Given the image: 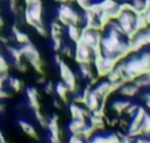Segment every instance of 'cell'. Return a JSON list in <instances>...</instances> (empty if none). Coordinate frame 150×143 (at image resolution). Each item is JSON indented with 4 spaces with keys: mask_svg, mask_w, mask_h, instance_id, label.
<instances>
[{
    "mask_svg": "<svg viewBox=\"0 0 150 143\" xmlns=\"http://www.w3.org/2000/svg\"><path fill=\"white\" fill-rule=\"evenodd\" d=\"M34 116H36V118H37V122L41 125V128L46 129L47 128V120L45 118V116L42 114L40 110H34Z\"/></svg>",
    "mask_w": 150,
    "mask_h": 143,
    "instance_id": "cell-15",
    "label": "cell"
},
{
    "mask_svg": "<svg viewBox=\"0 0 150 143\" xmlns=\"http://www.w3.org/2000/svg\"><path fill=\"white\" fill-rule=\"evenodd\" d=\"M149 143H150V138H149Z\"/></svg>",
    "mask_w": 150,
    "mask_h": 143,
    "instance_id": "cell-29",
    "label": "cell"
},
{
    "mask_svg": "<svg viewBox=\"0 0 150 143\" xmlns=\"http://www.w3.org/2000/svg\"><path fill=\"white\" fill-rule=\"evenodd\" d=\"M18 126H20L21 130H23L26 135H29L30 138L36 139V141L38 139V134H37V131H36V129H34L33 125H30V123L26 122V121H18Z\"/></svg>",
    "mask_w": 150,
    "mask_h": 143,
    "instance_id": "cell-7",
    "label": "cell"
},
{
    "mask_svg": "<svg viewBox=\"0 0 150 143\" xmlns=\"http://www.w3.org/2000/svg\"><path fill=\"white\" fill-rule=\"evenodd\" d=\"M3 110H4V104H1V102H0V113H1Z\"/></svg>",
    "mask_w": 150,
    "mask_h": 143,
    "instance_id": "cell-27",
    "label": "cell"
},
{
    "mask_svg": "<svg viewBox=\"0 0 150 143\" xmlns=\"http://www.w3.org/2000/svg\"><path fill=\"white\" fill-rule=\"evenodd\" d=\"M88 123H90L96 131L104 130V129H105V120H104V118H100V117H95V116H92V114H91V117L88 118Z\"/></svg>",
    "mask_w": 150,
    "mask_h": 143,
    "instance_id": "cell-10",
    "label": "cell"
},
{
    "mask_svg": "<svg viewBox=\"0 0 150 143\" xmlns=\"http://www.w3.org/2000/svg\"><path fill=\"white\" fill-rule=\"evenodd\" d=\"M107 143H120V137L117 133H109L107 135Z\"/></svg>",
    "mask_w": 150,
    "mask_h": 143,
    "instance_id": "cell-20",
    "label": "cell"
},
{
    "mask_svg": "<svg viewBox=\"0 0 150 143\" xmlns=\"http://www.w3.org/2000/svg\"><path fill=\"white\" fill-rule=\"evenodd\" d=\"M100 97L98 96V95L95 93V92L91 89L90 93H88V97H87V101H86V104L83 105V107H86L88 110H90L91 113L93 112V110H96L99 107H100Z\"/></svg>",
    "mask_w": 150,
    "mask_h": 143,
    "instance_id": "cell-5",
    "label": "cell"
},
{
    "mask_svg": "<svg viewBox=\"0 0 150 143\" xmlns=\"http://www.w3.org/2000/svg\"><path fill=\"white\" fill-rule=\"evenodd\" d=\"M44 92L46 95H52L53 92H54V83L53 81H46V83L44 84Z\"/></svg>",
    "mask_w": 150,
    "mask_h": 143,
    "instance_id": "cell-19",
    "label": "cell"
},
{
    "mask_svg": "<svg viewBox=\"0 0 150 143\" xmlns=\"http://www.w3.org/2000/svg\"><path fill=\"white\" fill-rule=\"evenodd\" d=\"M87 121L84 120H73L70 123H69V131L71 134H75V135H80L82 130L87 126Z\"/></svg>",
    "mask_w": 150,
    "mask_h": 143,
    "instance_id": "cell-6",
    "label": "cell"
},
{
    "mask_svg": "<svg viewBox=\"0 0 150 143\" xmlns=\"http://www.w3.org/2000/svg\"><path fill=\"white\" fill-rule=\"evenodd\" d=\"M5 86H8V88L12 89L13 92H20L21 88H23V81L18 78H15V76H8Z\"/></svg>",
    "mask_w": 150,
    "mask_h": 143,
    "instance_id": "cell-9",
    "label": "cell"
},
{
    "mask_svg": "<svg viewBox=\"0 0 150 143\" xmlns=\"http://www.w3.org/2000/svg\"><path fill=\"white\" fill-rule=\"evenodd\" d=\"M67 34H69V38H70L71 41L75 43V42L79 41V38H80L82 28L78 26V25H69L67 26Z\"/></svg>",
    "mask_w": 150,
    "mask_h": 143,
    "instance_id": "cell-11",
    "label": "cell"
},
{
    "mask_svg": "<svg viewBox=\"0 0 150 143\" xmlns=\"http://www.w3.org/2000/svg\"><path fill=\"white\" fill-rule=\"evenodd\" d=\"M141 129H142V137L150 138V114H149V113H146Z\"/></svg>",
    "mask_w": 150,
    "mask_h": 143,
    "instance_id": "cell-13",
    "label": "cell"
},
{
    "mask_svg": "<svg viewBox=\"0 0 150 143\" xmlns=\"http://www.w3.org/2000/svg\"><path fill=\"white\" fill-rule=\"evenodd\" d=\"M138 91H140V88H138L134 83H125V84H122L121 88L117 92L120 93V96L130 99V97H134L138 93Z\"/></svg>",
    "mask_w": 150,
    "mask_h": 143,
    "instance_id": "cell-3",
    "label": "cell"
},
{
    "mask_svg": "<svg viewBox=\"0 0 150 143\" xmlns=\"http://www.w3.org/2000/svg\"><path fill=\"white\" fill-rule=\"evenodd\" d=\"M142 99H144V101H145V100H150V91L145 92V93L142 95Z\"/></svg>",
    "mask_w": 150,
    "mask_h": 143,
    "instance_id": "cell-25",
    "label": "cell"
},
{
    "mask_svg": "<svg viewBox=\"0 0 150 143\" xmlns=\"http://www.w3.org/2000/svg\"><path fill=\"white\" fill-rule=\"evenodd\" d=\"M129 104H130L129 100L120 99V100H116V101L112 102V109H113L117 114H122V113H125V110L129 107Z\"/></svg>",
    "mask_w": 150,
    "mask_h": 143,
    "instance_id": "cell-8",
    "label": "cell"
},
{
    "mask_svg": "<svg viewBox=\"0 0 150 143\" xmlns=\"http://www.w3.org/2000/svg\"><path fill=\"white\" fill-rule=\"evenodd\" d=\"M54 143H62V142H61V141H58V142H54Z\"/></svg>",
    "mask_w": 150,
    "mask_h": 143,
    "instance_id": "cell-28",
    "label": "cell"
},
{
    "mask_svg": "<svg viewBox=\"0 0 150 143\" xmlns=\"http://www.w3.org/2000/svg\"><path fill=\"white\" fill-rule=\"evenodd\" d=\"M54 92L57 93L58 99H59L63 104H66V102L69 101V93H70V91H69L67 86H66L63 81H58L57 84H54Z\"/></svg>",
    "mask_w": 150,
    "mask_h": 143,
    "instance_id": "cell-4",
    "label": "cell"
},
{
    "mask_svg": "<svg viewBox=\"0 0 150 143\" xmlns=\"http://www.w3.org/2000/svg\"><path fill=\"white\" fill-rule=\"evenodd\" d=\"M13 32H15V38H16V41L18 42L20 45H25V43H29V37L26 36L25 33H23V32H20V30H17L16 28H13Z\"/></svg>",
    "mask_w": 150,
    "mask_h": 143,
    "instance_id": "cell-14",
    "label": "cell"
},
{
    "mask_svg": "<svg viewBox=\"0 0 150 143\" xmlns=\"http://www.w3.org/2000/svg\"><path fill=\"white\" fill-rule=\"evenodd\" d=\"M54 62H55V64H57V66L61 62H63V60H62V55L58 54V53H57V54L54 55Z\"/></svg>",
    "mask_w": 150,
    "mask_h": 143,
    "instance_id": "cell-23",
    "label": "cell"
},
{
    "mask_svg": "<svg viewBox=\"0 0 150 143\" xmlns=\"http://www.w3.org/2000/svg\"><path fill=\"white\" fill-rule=\"evenodd\" d=\"M61 55L62 57H67V58H73L74 57V50H73V47L71 46H67V45H65V46H62L61 47Z\"/></svg>",
    "mask_w": 150,
    "mask_h": 143,
    "instance_id": "cell-16",
    "label": "cell"
},
{
    "mask_svg": "<svg viewBox=\"0 0 150 143\" xmlns=\"http://www.w3.org/2000/svg\"><path fill=\"white\" fill-rule=\"evenodd\" d=\"M79 66V74L82 78L90 79L95 75V70L92 68V64H78Z\"/></svg>",
    "mask_w": 150,
    "mask_h": 143,
    "instance_id": "cell-12",
    "label": "cell"
},
{
    "mask_svg": "<svg viewBox=\"0 0 150 143\" xmlns=\"http://www.w3.org/2000/svg\"><path fill=\"white\" fill-rule=\"evenodd\" d=\"M26 97H28V105L30 109L40 110V100H38V91L36 87H28L26 88Z\"/></svg>",
    "mask_w": 150,
    "mask_h": 143,
    "instance_id": "cell-2",
    "label": "cell"
},
{
    "mask_svg": "<svg viewBox=\"0 0 150 143\" xmlns=\"http://www.w3.org/2000/svg\"><path fill=\"white\" fill-rule=\"evenodd\" d=\"M145 108L150 112V100H145Z\"/></svg>",
    "mask_w": 150,
    "mask_h": 143,
    "instance_id": "cell-26",
    "label": "cell"
},
{
    "mask_svg": "<svg viewBox=\"0 0 150 143\" xmlns=\"http://www.w3.org/2000/svg\"><path fill=\"white\" fill-rule=\"evenodd\" d=\"M61 100L59 99H54L53 100V105H54V108H57V109H61L62 108V104H61Z\"/></svg>",
    "mask_w": 150,
    "mask_h": 143,
    "instance_id": "cell-22",
    "label": "cell"
},
{
    "mask_svg": "<svg viewBox=\"0 0 150 143\" xmlns=\"http://www.w3.org/2000/svg\"><path fill=\"white\" fill-rule=\"evenodd\" d=\"M138 108H140V105H138V104H133V102H130L129 107H128V108H127V110H125V114H127L128 117L132 118L133 116L136 114V112L138 110Z\"/></svg>",
    "mask_w": 150,
    "mask_h": 143,
    "instance_id": "cell-17",
    "label": "cell"
},
{
    "mask_svg": "<svg viewBox=\"0 0 150 143\" xmlns=\"http://www.w3.org/2000/svg\"><path fill=\"white\" fill-rule=\"evenodd\" d=\"M36 81H37V84H45L46 83V79H45L44 75H40L38 78L36 79Z\"/></svg>",
    "mask_w": 150,
    "mask_h": 143,
    "instance_id": "cell-24",
    "label": "cell"
},
{
    "mask_svg": "<svg viewBox=\"0 0 150 143\" xmlns=\"http://www.w3.org/2000/svg\"><path fill=\"white\" fill-rule=\"evenodd\" d=\"M58 67H59V75H61V78H62V81L67 86L69 91H70L71 93H76L79 86H78V83H76V76H75L74 71L71 70L65 62H61L59 64H58Z\"/></svg>",
    "mask_w": 150,
    "mask_h": 143,
    "instance_id": "cell-1",
    "label": "cell"
},
{
    "mask_svg": "<svg viewBox=\"0 0 150 143\" xmlns=\"http://www.w3.org/2000/svg\"><path fill=\"white\" fill-rule=\"evenodd\" d=\"M134 143H149V138L146 137H138L134 139Z\"/></svg>",
    "mask_w": 150,
    "mask_h": 143,
    "instance_id": "cell-21",
    "label": "cell"
},
{
    "mask_svg": "<svg viewBox=\"0 0 150 143\" xmlns=\"http://www.w3.org/2000/svg\"><path fill=\"white\" fill-rule=\"evenodd\" d=\"M53 39V49L54 51H59L61 47H62V37H54Z\"/></svg>",
    "mask_w": 150,
    "mask_h": 143,
    "instance_id": "cell-18",
    "label": "cell"
}]
</instances>
